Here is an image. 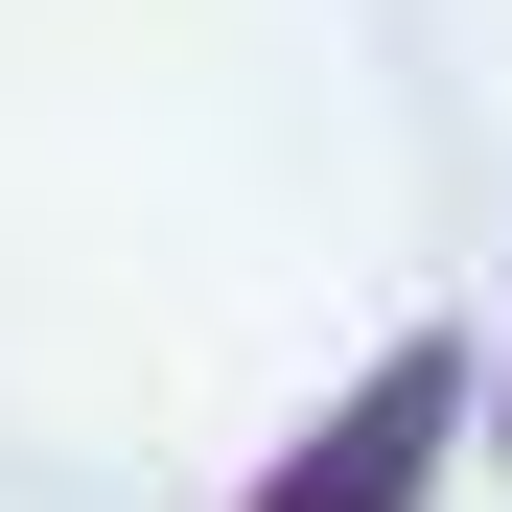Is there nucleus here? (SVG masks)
Masks as SVG:
<instances>
[{
  "label": "nucleus",
  "instance_id": "1",
  "mask_svg": "<svg viewBox=\"0 0 512 512\" xmlns=\"http://www.w3.org/2000/svg\"><path fill=\"white\" fill-rule=\"evenodd\" d=\"M443 419H466V350L443 326H419V350H373L350 373V419H326V443L256 489V512H419V466H443Z\"/></svg>",
  "mask_w": 512,
  "mask_h": 512
}]
</instances>
